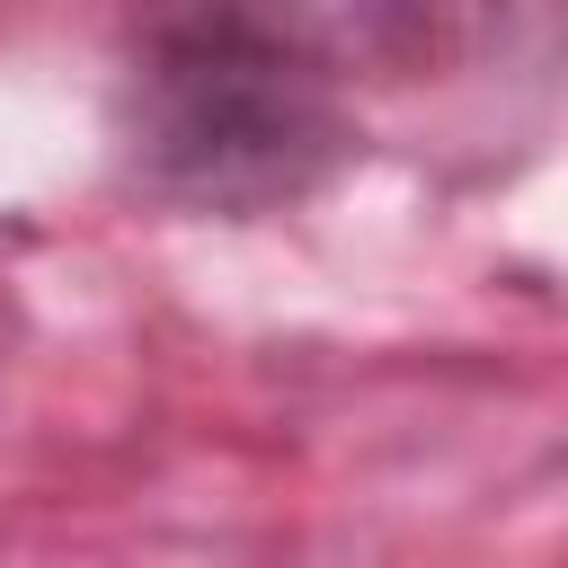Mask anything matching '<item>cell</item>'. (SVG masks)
I'll return each instance as SVG.
<instances>
[{
	"label": "cell",
	"mask_w": 568,
	"mask_h": 568,
	"mask_svg": "<svg viewBox=\"0 0 568 568\" xmlns=\"http://www.w3.org/2000/svg\"><path fill=\"white\" fill-rule=\"evenodd\" d=\"M355 18V0H346ZM328 0H142L106 133L133 195L266 222L355 169V27Z\"/></svg>",
	"instance_id": "obj_1"
}]
</instances>
